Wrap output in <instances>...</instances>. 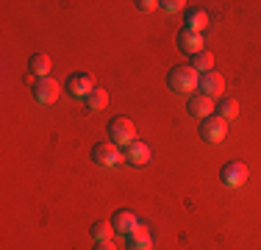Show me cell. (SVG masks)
Listing matches in <instances>:
<instances>
[{
    "mask_svg": "<svg viewBox=\"0 0 261 250\" xmlns=\"http://www.w3.org/2000/svg\"><path fill=\"white\" fill-rule=\"evenodd\" d=\"M197 81H200V72H197L192 64L172 67V72L167 75V84H170V89H172V92H181V95H189V92H195Z\"/></svg>",
    "mask_w": 261,
    "mask_h": 250,
    "instance_id": "1",
    "label": "cell"
},
{
    "mask_svg": "<svg viewBox=\"0 0 261 250\" xmlns=\"http://www.w3.org/2000/svg\"><path fill=\"white\" fill-rule=\"evenodd\" d=\"M109 139L120 147H128L130 142H136V128L128 117H114L109 122Z\"/></svg>",
    "mask_w": 261,
    "mask_h": 250,
    "instance_id": "2",
    "label": "cell"
},
{
    "mask_svg": "<svg viewBox=\"0 0 261 250\" xmlns=\"http://www.w3.org/2000/svg\"><path fill=\"white\" fill-rule=\"evenodd\" d=\"M92 161H95L97 167H117L122 161V150H120V145H114L111 139L97 142V145L92 147Z\"/></svg>",
    "mask_w": 261,
    "mask_h": 250,
    "instance_id": "3",
    "label": "cell"
},
{
    "mask_svg": "<svg viewBox=\"0 0 261 250\" xmlns=\"http://www.w3.org/2000/svg\"><path fill=\"white\" fill-rule=\"evenodd\" d=\"M64 89L70 97H84L86 100L95 92V78H92V72H72V75H67Z\"/></svg>",
    "mask_w": 261,
    "mask_h": 250,
    "instance_id": "4",
    "label": "cell"
},
{
    "mask_svg": "<svg viewBox=\"0 0 261 250\" xmlns=\"http://www.w3.org/2000/svg\"><path fill=\"white\" fill-rule=\"evenodd\" d=\"M200 136L208 145H217V142H222L228 136V122L222 120V117H206V120L200 122Z\"/></svg>",
    "mask_w": 261,
    "mask_h": 250,
    "instance_id": "5",
    "label": "cell"
},
{
    "mask_svg": "<svg viewBox=\"0 0 261 250\" xmlns=\"http://www.w3.org/2000/svg\"><path fill=\"white\" fill-rule=\"evenodd\" d=\"M220 178H222L225 186L236 189V186H242L247 181V164L245 161H228V164L220 170Z\"/></svg>",
    "mask_w": 261,
    "mask_h": 250,
    "instance_id": "6",
    "label": "cell"
},
{
    "mask_svg": "<svg viewBox=\"0 0 261 250\" xmlns=\"http://www.w3.org/2000/svg\"><path fill=\"white\" fill-rule=\"evenodd\" d=\"M61 95V86H59V81H53V78H39L34 84V97H36V103H56Z\"/></svg>",
    "mask_w": 261,
    "mask_h": 250,
    "instance_id": "7",
    "label": "cell"
},
{
    "mask_svg": "<svg viewBox=\"0 0 261 250\" xmlns=\"http://www.w3.org/2000/svg\"><path fill=\"white\" fill-rule=\"evenodd\" d=\"M197 86H200V95H206V97H211V100H214V95H222V92H225V81H222V75L214 72V70L200 72Z\"/></svg>",
    "mask_w": 261,
    "mask_h": 250,
    "instance_id": "8",
    "label": "cell"
},
{
    "mask_svg": "<svg viewBox=\"0 0 261 250\" xmlns=\"http://www.w3.org/2000/svg\"><path fill=\"white\" fill-rule=\"evenodd\" d=\"M208 25V14L206 9H200V6H192V9L184 11V28L192 31V34H203V28Z\"/></svg>",
    "mask_w": 261,
    "mask_h": 250,
    "instance_id": "9",
    "label": "cell"
},
{
    "mask_svg": "<svg viewBox=\"0 0 261 250\" xmlns=\"http://www.w3.org/2000/svg\"><path fill=\"white\" fill-rule=\"evenodd\" d=\"M128 239V250H153V239H150V231H147V225H136L134 231L125 236Z\"/></svg>",
    "mask_w": 261,
    "mask_h": 250,
    "instance_id": "10",
    "label": "cell"
},
{
    "mask_svg": "<svg viewBox=\"0 0 261 250\" xmlns=\"http://www.w3.org/2000/svg\"><path fill=\"white\" fill-rule=\"evenodd\" d=\"M186 109H189L192 117H200V120H206V117L214 114V100L206 97V95H192L189 103H186Z\"/></svg>",
    "mask_w": 261,
    "mask_h": 250,
    "instance_id": "11",
    "label": "cell"
},
{
    "mask_svg": "<svg viewBox=\"0 0 261 250\" xmlns=\"http://www.w3.org/2000/svg\"><path fill=\"white\" fill-rule=\"evenodd\" d=\"M111 225H114V231H120V234H130V231L139 225V220H136V214L130 209H117L114 217H111Z\"/></svg>",
    "mask_w": 261,
    "mask_h": 250,
    "instance_id": "12",
    "label": "cell"
},
{
    "mask_svg": "<svg viewBox=\"0 0 261 250\" xmlns=\"http://www.w3.org/2000/svg\"><path fill=\"white\" fill-rule=\"evenodd\" d=\"M178 50H181V53H189V56H197L203 50V36L184 28L181 34H178Z\"/></svg>",
    "mask_w": 261,
    "mask_h": 250,
    "instance_id": "13",
    "label": "cell"
},
{
    "mask_svg": "<svg viewBox=\"0 0 261 250\" xmlns=\"http://www.w3.org/2000/svg\"><path fill=\"white\" fill-rule=\"evenodd\" d=\"M125 159L130 161L134 167H142V164H147L150 161V147L145 145V142H130V145L125 147Z\"/></svg>",
    "mask_w": 261,
    "mask_h": 250,
    "instance_id": "14",
    "label": "cell"
},
{
    "mask_svg": "<svg viewBox=\"0 0 261 250\" xmlns=\"http://www.w3.org/2000/svg\"><path fill=\"white\" fill-rule=\"evenodd\" d=\"M28 72L36 75V78H47V72H50V56L34 53V56L28 59Z\"/></svg>",
    "mask_w": 261,
    "mask_h": 250,
    "instance_id": "15",
    "label": "cell"
},
{
    "mask_svg": "<svg viewBox=\"0 0 261 250\" xmlns=\"http://www.w3.org/2000/svg\"><path fill=\"white\" fill-rule=\"evenodd\" d=\"M92 236H95V242H111V236H114V225L111 220H97L92 222Z\"/></svg>",
    "mask_w": 261,
    "mask_h": 250,
    "instance_id": "16",
    "label": "cell"
},
{
    "mask_svg": "<svg viewBox=\"0 0 261 250\" xmlns=\"http://www.w3.org/2000/svg\"><path fill=\"white\" fill-rule=\"evenodd\" d=\"M217 117H222V120H233V117H239V103H236L233 97H222L220 103H217Z\"/></svg>",
    "mask_w": 261,
    "mask_h": 250,
    "instance_id": "17",
    "label": "cell"
},
{
    "mask_svg": "<svg viewBox=\"0 0 261 250\" xmlns=\"http://www.w3.org/2000/svg\"><path fill=\"white\" fill-rule=\"evenodd\" d=\"M86 106H89V111H103L106 106H109V92L100 89V86H95V92L86 97Z\"/></svg>",
    "mask_w": 261,
    "mask_h": 250,
    "instance_id": "18",
    "label": "cell"
},
{
    "mask_svg": "<svg viewBox=\"0 0 261 250\" xmlns=\"http://www.w3.org/2000/svg\"><path fill=\"white\" fill-rule=\"evenodd\" d=\"M192 67H195L197 72H208L211 67H214V56H211L208 50H200L197 56H192Z\"/></svg>",
    "mask_w": 261,
    "mask_h": 250,
    "instance_id": "19",
    "label": "cell"
},
{
    "mask_svg": "<svg viewBox=\"0 0 261 250\" xmlns=\"http://www.w3.org/2000/svg\"><path fill=\"white\" fill-rule=\"evenodd\" d=\"M161 6V9H164V11H170V14H172V11H181L184 9V0H164V3H159Z\"/></svg>",
    "mask_w": 261,
    "mask_h": 250,
    "instance_id": "20",
    "label": "cell"
},
{
    "mask_svg": "<svg viewBox=\"0 0 261 250\" xmlns=\"http://www.w3.org/2000/svg\"><path fill=\"white\" fill-rule=\"evenodd\" d=\"M136 6H139V11H156L159 9V3H153V0H139Z\"/></svg>",
    "mask_w": 261,
    "mask_h": 250,
    "instance_id": "21",
    "label": "cell"
},
{
    "mask_svg": "<svg viewBox=\"0 0 261 250\" xmlns=\"http://www.w3.org/2000/svg\"><path fill=\"white\" fill-rule=\"evenodd\" d=\"M95 250H117V245H114V242H97Z\"/></svg>",
    "mask_w": 261,
    "mask_h": 250,
    "instance_id": "22",
    "label": "cell"
}]
</instances>
